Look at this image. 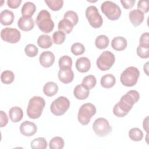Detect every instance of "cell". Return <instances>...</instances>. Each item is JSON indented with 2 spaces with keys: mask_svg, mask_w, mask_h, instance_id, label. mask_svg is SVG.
<instances>
[{
  "mask_svg": "<svg viewBox=\"0 0 149 149\" xmlns=\"http://www.w3.org/2000/svg\"><path fill=\"white\" fill-rule=\"evenodd\" d=\"M45 100L40 96H34L31 97L29 102L27 108V116L33 119L40 117L42 111L45 107Z\"/></svg>",
  "mask_w": 149,
  "mask_h": 149,
  "instance_id": "cell-1",
  "label": "cell"
},
{
  "mask_svg": "<svg viewBox=\"0 0 149 149\" xmlns=\"http://www.w3.org/2000/svg\"><path fill=\"white\" fill-rule=\"evenodd\" d=\"M36 24L39 29L45 33L51 32L54 28V23L52 21L50 13L45 9L41 10L36 19Z\"/></svg>",
  "mask_w": 149,
  "mask_h": 149,
  "instance_id": "cell-2",
  "label": "cell"
},
{
  "mask_svg": "<svg viewBox=\"0 0 149 149\" xmlns=\"http://www.w3.org/2000/svg\"><path fill=\"white\" fill-rule=\"evenodd\" d=\"M139 76V69L134 66H130L125 69L121 73L120 80L123 86L132 87L137 83Z\"/></svg>",
  "mask_w": 149,
  "mask_h": 149,
  "instance_id": "cell-3",
  "label": "cell"
},
{
  "mask_svg": "<svg viewBox=\"0 0 149 149\" xmlns=\"http://www.w3.org/2000/svg\"><path fill=\"white\" fill-rule=\"evenodd\" d=\"M102 12L111 20H118L122 14L119 6L111 1H105L101 5Z\"/></svg>",
  "mask_w": 149,
  "mask_h": 149,
  "instance_id": "cell-4",
  "label": "cell"
},
{
  "mask_svg": "<svg viewBox=\"0 0 149 149\" xmlns=\"http://www.w3.org/2000/svg\"><path fill=\"white\" fill-rule=\"evenodd\" d=\"M96 107L91 103H85L79 108L77 113L79 122L83 125H87L91 118L96 113Z\"/></svg>",
  "mask_w": 149,
  "mask_h": 149,
  "instance_id": "cell-5",
  "label": "cell"
},
{
  "mask_svg": "<svg viewBox=\"0 0 149 149\" xmlns=\"http://www.w3.org/2000/svg\"><path fill=\"white\" fill-rule=\"evenodd\" d=\"M70 101L65 97L60 96L52 101L50 106L51 112L56 116L63 115L70 107Z\"/></svg>",
  "mask_w": 149,
  "mask_h": 149,
  "instance_id": "cell-6",
  "label": "cell"
},
{
  "mask_svg": "<svg viewBox=\"0 0 149 149\" xmlns=\"http://www.w3.org/2000/svg\"><path fill=\"white\" fill-rule=\"evenodd\" d=\"M86 16L89 24L93 28L97 29L102 25V17L96 6L94 5L88 6L86 9Z\"/></svg>",
  "mask_w": 149,
  "mask_h": 149,
  "instance_id": "cell-7",
  "label": "cell"
},
{
  "mask_svg": "<svg viewBox=\"0 0 149 149\" xmlns=\"http://www.w3.org/2000/svg\"><path fill=\"white\" fill-rule=\"evenodd\" d=\"M115 61V57L114 54L109 51H105L97 58L96 64L100 70L105 71L109 69L113 66Z\"/></svg>",
  "mask_w": 149,
  "mask_h": 149,
  "instance_id": "cell-8",
  "label": "cell"
},
{
  "mask_svg": "<svg viewBox=\"0 0 149 149\" xmlns=\"http://www.w3.org/2000/svg\"><path fill=\"white\" fill-rule=\"evenodd\" d=\"M93 129L98 136L105 137L111 132L112 127L107 119L104 118H99L94 122Z\"/></svg>",
  "mask_w": 149,
  "mask_h": 149,
  "instance_id": "cell-9",
  "label": "cell"
},
{
  "mask_svg": "<svg viewBox=\"0 0 149 149\" xmlns=\"http://www.w3.org/2000/svg\"><path fill=\"white\" fill-rule=\"evenodd\" d=\"M1 37L5 42L11 44L17 43L21 38L20 32L15 28L6 27L1 32Z\"/></svg>",
  "mask_w": 149,
  "mask_h": 149,
  "instance_id": "cell-10",
  "label": "cell"
},
{
  "mask_svg": "<svg viewBox=\"0 0 149 149\" xmlns=\"http://www.w3.org/2000/svg\"><path fill=\"white\" fill-rule=\"evenodd\" d=\"M140 98V94L139 92L134 90H131L124 94L121 98L120 101L124 102L127 106L133 107V105L137 102Z\"/></svg>",
  "mask_w": 149,
  "mask_h": 149,
  "instance_id": "cell-11",
  "label": "cell"
},
{
  "mask_svg": "<svg viewBox=\"0 0 149 149\" xmlns=\"http://www.w3.org/2000/svg\"><path fill=\"white\" fill-rule=\"evenodd\" d=\"M20 133L27 137H30L33 136L37 130V127L36 125L31 122L25 120L22 122L20 125Z\"/></svg>",
  "mask_w": 149,
  "mask_h": 149,
  "instance_id": "cell-12",
  "label": "cell"
},
{
  "mask_svg": "<svg viewBox=\"0 0 149 149\" xmlns=\"http://www.w3.org/2000/svg\"><path fill=\"white\" fill-rule=\"evenodd\" d=\"M58 76L59 80L64 84L72 82L74 79V73L71 68H59Z\"/></svg>",
  "mask_w": 149,
  "mask_h": 149,
  "instance_id": "cell-13",
  "label": "cell"
},
{
  "mask_svg": "<svg viewBox=\"0 0 149 149\" xmlns=\"http://www.w3.org/2000/svg\"><path fill=\"white\" fill-rule=\"evenodd\" d=\"M39 61L41 66L44 68H49L54 63V54L49 51L42 52L39 57Z\"/></svg>",
  "mask_w": 149,
  "mask_h": 149,
  "instance_id": "cell-14",
  "label": "cell"
},
{
  "mask_svg": "<svg viewBox=\"0 0 149 149\" xmlns=\"http://www.w3.org/2000/svg\"><path fill=\"white\" fill-rule=\"evenodd\" d=\"M19 28L24 31L31 30L34 27V22L31 17L24 16L20 17L17 21Z\"/></svg>",
  "mask_w": 149,
  "mask_h": 149,
  "instance_id": "cell-15",
  "label": "cell"
},
{
  "mask_svg": "<svg viewBox=\"0 0 149 149\" xmlns=\"http://www.w3.org/2000/svg\"><path fill=\"white\" fill-rule=\"evenodd\" d=\"M129 20L134 27L140 25L144 19V14L138 9H133L129 12Z\"/></svg>",
  "mask_w": 149,
  "mask_h": 149,
  "instance_id": "cell-16",
  "label": "cell"
},
{
  "mask_svg": "<svg viewBox=\"0 0 149 149\" xmlns=\"http://www.w3.org/2000/svg\"><path fill=\"white\" fill-rule=\"evenodd\" d=\"M132 107L127 106L124 102L119 101L114 105L113 108V113L115 116L119 118H122L125 116L132 109Z\"/></svg>",
  "mask_w": 149,
  "mask_h": 149,
  "instance_id": "cell-17",
  "label": "cell"
},
{
  "mask_svg": "<svg viewBox=\"0 0 149 149\" xmlns=\"http://www.w3.org/2000/svg\"><path fill=\"white\" fill-rule=\"evenodd\" d=\"M75 65L76 69L81 73L88 72L91 68V62L88 58L86 57H80L78 58Z\"/></svg>",
  "mask_w": 149,
  "mask_h": 149,
  "instance_id": "cell-18",
  "label": "cell"
},
{
  "mask_svg": "<svg viewBox=\"0 0 149 149\" xmlns=\"http://www.w3.org/2000/svg\"><path fill=\"white\" fill-rule=\"evenodd\" d=\"M127 45V40L122 36L114 37L111 42V47L116 51H120L124 50Z\"/></svg>",
  "mask_w": 149,
  "mask_h": 149,
  "instance_id": "cell-19",
  "label": "cell"
},
{
  "mask_svg": "<svg viewBox=\"0 0 149 149\" xmlns=\"http://www.w3.org/2000/svg\"><path fill=\"white\" fill-rule=\"evenodd\" d=\"M14 13L9 10H3L0 14V21L2 25L9 26L14 21Z\"/></svg>",
  "mask_w": 149,
  "mask_h": 149,
  "instance_id": "cell-20",
  "label": "cell"
},
{
  "mask_svg": "<svg viewBox=\"0 0 149 149\" xmlns=\"http://www.w3.org/2000/svg\"><path fill=\"white\" fill-rule=\"evenodd\" d=\"M9 116L12 122L16 123L22 120L23 117V112L19 107H13L9 111Z\"/></svg>",
  "mask_w": 149,
  "mask_h": 149,
  "instance_id": "cell-21",
  "label": "cell"
},
{
  "mask_svg": "<svg viewBox=\"0 0 149 149\" xmlns=\"http://www.w3.org/2000/svg\"><path fill=\"white\" fill-rule=\"evenodd\" d=\"M73 94L74 97L80 100H83L86 99L89 94V90L85 88L81 84L77 85L73 90Z\"/></svg>",
  "mask_w": 149,
  "mask_h": 149,
  "instance_id": "cell-22",
  "label": "cell"
},
{
  "mask_svg": "<svg viewBox=\"0 0 149 149\" xmlns=\"http://www.w3.org/2000/svg\"><path fill=\"white\" fill-rule=\"evenodd\" d=\"M58 91V85L53 81H48L45 84L43 87V92L48 97L55 95Z\"/></svg>",
  "mask_w": 149,
  "mask_h": 149,
  "instance_id": "cell-23",
  "label": "cell"
},
{
  "mask_svg": "<svg viewBox=\"0 0 149 149\" xmlns=\"http://www.w3.org/2000/svg\"><path fill=\"white\" fill-rule=\"evenodd\" d=\"M116 83V79L112 74H106L102 76L100 80L101 86L105 88H109L112 87Z\"/></svg>",
  "mask_w": 149,
  "mask_h": 149,
  "instance_id": "cell-24",
  "label": "cell"
},
{
  "mask_svg": "<svg viewBox=\"0 0 149 149\" xmlns=\"http://www.w3.org/2000/svg\"><path fill=\"white\" fill-rule=\"evenodd\" d=\"M36 5L30 1L26 2L22 6L21 13L24 16L31 17L36 12Z\"/></svg>",
  "mask_w": 149,
  "mask_h": 149,
  "instance_id": "cell-25",
  "label": "cell"
},
{
  "mask_svg": "<svg viewBox=\"0 0 149 149\" xmlns=\"http://www.w3.org/2000/svg\"><path fill=\"white\" fill-rule=\"evenodd\" d=\"M51 37L47 34H42L39 36L37 39V44L38 46L42 48H48L52 45Z\"/></svg>",
  "mask_w": 149,
  "mask_h": 149,
  "instance_id": "cell-26",
  "label": "cell"
},
{
  "mask_svg": "<svg viewBox=\"0 0 149 149\" xmlns=\"http://www.w3.org/2000/svg\"><path fill=\"white\" fill-rule=\"evenodd\" d=\"M74 25L69 20L63 19L58 23V28L59 30L64 32L65 34H69L73 30Z\"/></svg>",
  "mask_w": 149,
  "mask_h": 149,
  "instance_id": "cell-27",
  "label": "cell"
},
{
  "mask_svg": "<svg viewBox=\"0 0 149 149\" xmlns=\"http://www.w3.org/2000/svg\"><path fill=\"white\" fill-rule=\"evenodd\" d=\"M97 84V79L94 75L90 74L85 76L83 79L81 84L88 90L93 88Z\"/></svg>",
  "mask_w": 149,
  "mask_h": 149,
  "instance_id": "cell-28",
  "label": "cell"
},
{
  "mask_svg": "<svg viewBox=\"0 0 149 149\" xmlns=\"http://www.w3.org/2000/svg\"><path fill=\"white\" fill-rule=\"evenodd\" d=\"M31 147L33 149H45L47 147V141L44 137L35 138L31 141Z\"/></svg>",
  "mask_w": 149,
  "mask_h": 149,
  "instance_id": "cell-29",
  "label": "cell"
},
{
  "mask_svg": "<svg viewBox=\"0 0 149 149\" xmlns=\"http://www.w3.org/2000/svg\"><path fill=\"white\" fill-rule=\"evenodd\" d=\"M109 40L108 37L105 35L98 36L95 40V45L97 48L100 49L106 48L109 45Z\"/></svg>",
  "mask_w": 149,
  "mask_h": 149,
  "instance_id": "cell-30",
  "label": "cell"
},
{
  "mask_svg": "<svg viewBox=\"0 0 149 149\" xmlns=\"http://www.w3.org/2000/svg\"><path fill=\"white\" fill-rule=\"evenodd\" d=\"M129 137L133 141H139L143 138V133L139 128L133 127L129 131Z\"/></svg>",
  "mask_w": 149,
  "mask_h": 149,
  "instance_id": "cell-31",
  "label": "cell"
},
{
  "mask_svg": "<svg viewBox=\"0 0 149 149\" xmlns=\"http://www.w3.org/2000/svg\"><path fill=\"white\" fill-rule=\"evenodd\" d=\"M64 140L59 136L53 137L49 143V147L51 149H62L64 147Z\"/></svg>",
  "mask_w": 149,
  "mask_h": 149,
  "instance_id": "cell-32",
  "label": "cell"
},
{
  "mask_svg": "<svg viewBox=\"0 0 149 149\" xmlns=\"http://www.w3.org/2000/svg\"><path fill=\"white\" fill-rule=\"evenodd\" d=\"M15 79V74L13 72L6 70L2 72L1 74V81L6 84H9L12 83Z\"/></svg>",
  "mask_w": 149,
  "mask_h": 149,
  "instance_id": "cell-33",
  "label": "cell"
},
{
  "mask_svg": "<svg viewBox=\"0 0 149 149\" xmlns=\"http://www.w3.org/2000/svg\"><path fill=\"white\" fill-rule=\"evenodd\" d=\"M45 2L53 11L60 10L63 5V0H45Z\"/></svg>",
  "mask_w": 149,
  "mask_h": 149,
  "instance_id": "cell-34",
  "label": "cell"
},
{
  "mask_svg": "<svg viewBox=\"0 0 149 149\" xmlns=\"http://www.w3.org/2000/svg\"><path fill=\"white\" fill-rule=\"evenodd\" d=\"M137 54L141 58H148L149 57V45L139 44L137 48Z\"/></svg>",
  "mask_w": 149,
  "mask_h": 149,
  "instance_id": "cell-35",
  "label": "cell"
},
{
  "mask_svg": "<svg viewBox=\"0 0 149 149\" xmlns=\"http://www.w3.org/2000/svg\"><path fill=\"white\" fill-rule=\"evenodd\" d=\"M66 34L60 30L55 31L52 34V39L54 44L57 45L62 44L65 40Z\"/></svg>",
  "mask_w": 149,
  "mask_h": 149,
  "instance_id": "cell-36",
  "label": "cell"
},
{
  "mask_svg": "<svg viewBox=\"0 0 149 149\" xmlns=\"http://www.w3.org/2000/svg\"><path fill=\"white\" fill-rule=\"evenodd\" d=\"M70 50L73 55L77 56L83 54L85 52V47L81 43L75 42L71 46Z\"/></svg>",
  "mask_w": 149,
  "mask_h": 149,
  "instance_id": "cell-37",
  "label": "cell"
},
{
  "mask_svg": "<svg viewBox=\"0 0 149 149\" xmlns=\"http://www.w3.org/2000/svg\"><path fill=\"white\" fill-rule=\"evenodd\" d=\"M72 59L68 55H63L59 59L58 65L59 68H72Z\"/></svg>",
  "mask_w": 149,
  "mask_h": 149,
  "instance_id": "cell-38",
  "label": "cell"
},
{
  "mask_svg": "<svg viewBox=\"0 0 149 149\" xmlns=\"http://www.w3.org/2000/svg\"><path fill=\"white\" fill-rule=\"evenodd\" d=\"M24 52L26 55L29 57H34L37 55L38 49L34 44H29L26 45L24 48Z\"/></svg>",
  "mask_w": 149,
  "mask_h": 149,
  "instance_id": "cell-39",
  "label": "cell"
},
{
  "mask_svg": "<svg viewBox=\"0 0 149 149\" xmlns=\"http://www.w3.org/2000/svg\"><path fill=\"white\" fill-rule=\"evenodd\" d=\"M63 18L69 20L74 26L76 25L79 21L78 15L77 13L73 10H68L65 12Z\"/></svg>",
  "mask_w": 149,
  "mask_h": 149,
  "instance_id": "cell-40",
  "label": "cell"
},
{
  "mask_svg": "<svg viewBox=\"0 0 149 149\" xmlns=\"http://www.w3.org/2000/svg\"><path fill=\"white\" fill-rule=\"evenodd\" d=\"M137 8L143 13H147L148 11V1H139L137 3Z\"/></svg>",
  "mask_w": 149,
  "mask_h": 149,
  "instance_id": "cell-41",
  "label": "cell"
},
{
  "mask_svg": "<svg viewBox=\"0 0 149 149\" xmlns=\"http://www.w3.org/2000/svg\"><path fill=\"white\" fill-rule=\"evenodd\" d=\"M135 2V0H120V3L126 9L132 8L134 6Z\"/></svg>",
  "mask_w": 149,
  "mask_h": 149,
  "instance_id": "cell-42",
  "label": "cell"
},
{
  "mask_svg": "<svg viewBox=\"0 0 149 149\" xmlns=\"http://www.w3.org/2000/svg\"><path fill=\"white\" fill-rule=\"evenodd\" d=\"M1 114V123H0V126L1 127H3L5 126L8 122V117L6 115V113L3 112V111H0Z\"/></svg>",
  "mask_w": 149,
  "mask_h": 149,
  "instance_id": "cell-43",
  "label": "cell"
},
{
  "mask_svg": "<svg viewBox=\"0 0 149 149\" xmlns=\"http://www.w3.org/2000/svg\"><path fill=\"white\" fill-rule=\"evenodd\" d=\"M8 6L12 9H16L18 8L22 3L21 0H8L6 1Z\"/></svg>",
  "mask_w": 149,
  "mask_h": 149,
  "instance_id": "cell-44",
  "label": "cell"
},
{
  "mask_svg": "<svg viewBox=\"0 0 149 149\" xmlns=\"http://www.w3.org/2000/svg\"><path fill=\"white\" fill-rule=\"evenodd\" d=\"M140 44L149 45V34L148 32L144 33L140 38Z\"/></svg>",
  "mask_w": 149,
  "mask_h": 149,
  "instance_id": "cell-45",
  "label": "cell"
},
{
  "mask_svg": "<svg viewBox=\"0 0 149 149\" xmlns=\"http://www.w3.org/2000/svg\"><path fill=\"white\" fill-rule=\"evenodd\" d=\"M143 129L147 133H148V116H146L143 120Z\"/></svg>",
  "mask_w": 149,
  "mask_h": 149,
  "instance_id": "cell-46",
  "label": "cell"
},
{
  "mask_svg": "<svg viewBox=\"0 0 149 149\" xmlns=\"http://www.w3.org/2000/svg\"><path fill=\"white\" fill-rule=\"evenodd\" d=\"M148 62H147L144 65V71L146 72V73L147 76L148 75Z\"/></svg>",
  "mask_w": 149,
  "mask_h": 149,
  "instance_id": "cell-47",
  "label": "cell"
}]
</instances>
